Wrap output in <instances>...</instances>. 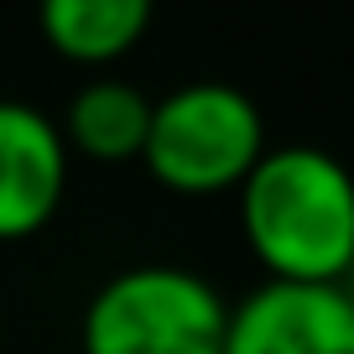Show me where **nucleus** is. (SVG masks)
<instances>
[{
    "label": "nucleus",
    "mask_w": 354,
    "mask_h": 354,
    "mask_svg": "<svg viewBox=\"0 0 354 354\" xmlns=\"http://www.w3.org/2000/svg\"><path fill=\"white\" fill-rule=\"evenodd\" d=\"M240 234L266 281L344 287L354 271V172L323 146H266L240 188Z\"/></svg>",
    "instance_id": "nucleus-1"
},
{
    "label": "nucleus",
    "mask_w": 354,
    "mask_h": 354,
    "mask_svg": "<svg viewBox=\"0 0 354 354\" xmlns=\"http://www.w3.org/2000/svg\"><path fill=\"white\" fill-rule=\"evenodd\" d=\"M266 156V120L255 100L234 84H183L151 104L146 131V172L167 193L209 198L240 188L250 167Z\"/></svg>",
    "instance_id": "nucleus-2"
},
{
    "label": "nucleus",
    "mask_w": 354,
    "mask_h": 354,
    "mask_svg": "<svg viewBox=\"0 0 354 354\" xmlns=\"http://www.w3.org/2000/svg\"><path fill=\"white\" fill-rule=\"evenodd\" d=\"M230 302L183 266H131L84 308V354H224Z\"/></svg>",
    "instance_id": "nucleus-3"
},
{
    "label": "nucleus",
    "mask_w": 354,
    "mask_h": 354,
    "mask_svg": "<svg viewBox=\"0 0 354 354\" xmlns=\"http://www.w3.org/2000/svg\"><path fill=\"white\" fill-rule=\"evenodd\" d=\"M224 354H354V297L344 287L266 281L230 308Z\"/></svg>",
    "instance_id": "nucleus-4"
},
{
    "label": "nucleus",
    "mask_w": 354,
    "mask_h": 354,
    "mask_svg": "<svg viewBox=\"0 0 354 354\" xmlns=\"http://www.w3.org/2000/svg\"><path fill=\"white\" fill-rule=\"evenodd\" d=\"M68 188V141L37 104L0 100V245L47 230Z\"/></svg>",
    "instance_id": "nucleus-5"
},
{
    "label": "nucleus",
    "mask_w": 354,
    "mask_h": 354,
    "mask_svg": "<svg viewBox=\"0 0 354 354\" xmlns=\"http://www.w3.org/2000/svg\"><path fill=\"white\" fill-rule=\"evenodd\" d=\"M151 11L156 0H37V26L57 57L100 68L141 42Z\"/></svg>",
    "instance_id": "nucleus-6"
},
{
    "label": "nucleus",
    "mask_w": 354,
    "mask_h": 354,
    "mask_svg": "<svg viewBox=\"0 0 354 354\" xmlns=\"http://www.w3.org/2000/svg\"><path fill=\"white\" fill-rule=\"evenodd\" d=\"M57 131L88 162H104V167L141 162L146 131H151V100L125 78H94L68 100V115Z\"/></svg>",
    "instance_id": "nucleus-7"
}]
</instances>
